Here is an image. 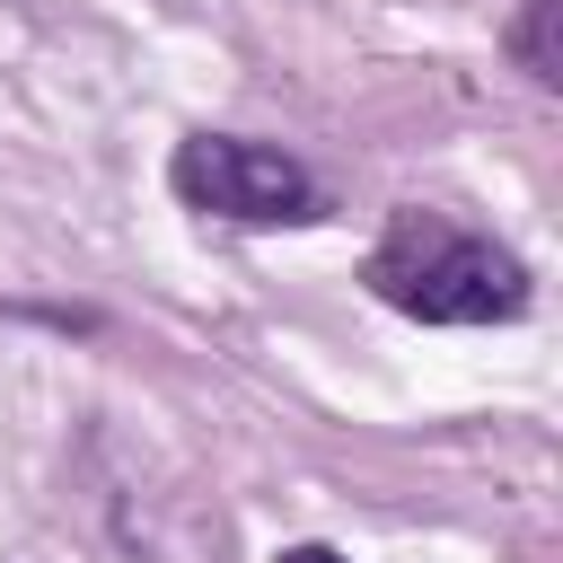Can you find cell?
<instances>
[{
	"label": "cell",
	"instance_id": "6da1fadb",
	"mask_svg": "<svg viewBox=\"0 0 563 563\" xmlns=\"http://www.w3.org/2000/svg\"><path fill=\"white\" fill-rule=\"evenodd\" d=\"M361 282H369V299H387L413 325H510V317H528V264L501 238L457 229L449 211H422V202H405L378 229Z\"/></svg>",
	"mask_w": 563,
	"mask_h": 563
},
{
	"label": "cell",
	"instance_id": "7a4b0ae2",
	"mask_svg": "<svg viewBox=\"0 0 563 563\" xmlns=\"http://www.w3.org/2000/svg\"><path fill=\"white\" fill-rule=\"evenodd\" d=\"M167 185L185 211L238 220V229H317L325 220V185L290 150L246 141V132H185L167 158Z\"/></svg>",
	"mask_w": 563,
	"mask_h": 563
},
{
	"label": "cell",
	"instance_id": "3957f363",
	"mask_svg": "<svg viewBox=\"0 0 563 563\" xmlns=\"http://www.w3.org/2000/svg\"><path fill=\"white\" fill-rule=\"evenodd\" d=\"M554 18H563V0H528V9H519V26H510V53H519V70H528L537 88H554V79H563Z\"/></svg>",
	"mask_w": 563,
	"mask_h": 563
},
{
	"label": "cell",
	"instance_id": "277c9868",
	"mask_svg": "<svg viewBox=\"0 0 563 563\" xmlns=\"http://www.w3.org/2000/svg\"><path fill=\"white\" fill-rule=\"evenodd\" d=\"M273 563H352V554H334V545H317V537H308V545H282Z\"/></svg>",
	"mask_w": 563,
	"mask_h": 563
}]
</instances>
